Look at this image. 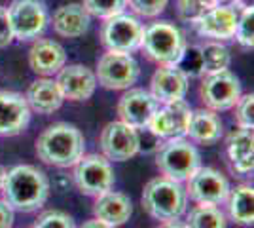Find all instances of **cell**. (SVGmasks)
Wrapping results in <instances>:
<instances>
[{"label": "cell", "mask_w": 254, "mask_h": 228, "mask_svg": "<svg viewBox=\"0 0 254 228\" xmlns=\"http://www.w3.org/2000/svg\"><path fill=\"white\" fill-rule=\"evenodd\" d=\"M142 33H144V25L135 15L118 13L105 19V23L101 25L99 36L106 52L135 54L137 50H140Z\"/></svg>", "instance_id": "7"}, {"label": "cell", "mask_w": 254, "mask_h": 228, "mask_svg": "<svg viewBox=\"0 0 254 228\" xmlns=\"http://www.w3.org/2000/svg\"><path fill=\"white\" fill-rule=\"evenodd\" d=\"M228 165L237 177H251L254 171V135L249 128L233 130L226 139Z\"/></svg>", "instance_id": "19"}, {"label": "cell", "mask_w": 254, "mask_h": 228, "mask_svg": "<svg viewBox=\"0 0 254 228\" xmlns=\"http://www.w3.org/2000/svg\"><path fill=\"white\" fill-rule=\"evenodd\" d=\"M212 6H216L214 0H177V13L182 21L191 25Z\"/></svg>", "instance_id": "30"}, {"label": "cell", "mask_w": 254, "mask_h": 228, "mask_svg": "<svg viewBox=\"0 0 254 228\" xmlns=\"http://www.w3.org/2000/svg\"><path fill=\"white\" fill-rule=\"evenodd\" d=\"M237 17H239V10L235 8V4H216L211 10L205 11L197 21L191 23V27L199 36L216 40V42H226V40H233L235 36Z\"/></svg>", "instance_id": "14"}, {"label": "cell", "mask_w": 254, "mask_h": 228, "mask_svg": "<svg viewBox=\"0 0 254 228\" xmlns=\"http://www.w3.org/2000/svg\"><path fill=\"white\" fill-rule=\"evenodd\" d=\"M72 167L76 186L85 196L97 198L99 194L110 190L116 183L112 163L101 154H84Z\"/></svg>", "instance_id": "9"}, {"label": "cell", "mask_w": 254, "mask_h": 228, "mask_svg": "<svg viewBox=\"0 0 254 228\" xmlns=\"http://www.w3.org/2000/svg\"><path fill=\"white\" fill-rule=\"evenodd\" d=\"M186 46V38L175 23L154 21L144 27L140 50L159 65H177Z\"/></svg>", "instance_id": "5"}, {"label": "cell", "mask_w": 254, "mask_h": 228, "mask_svg": "<svg viewBox=\"0 0 254 228\" xmlns=\"http://www.w3.org/2000/svg\"><path fill=\"white\" fill-rule=\"evenodd\" d=\"M140 204L152 219L159 223L179 221L188 209L186 188L179 181L159 175L144 185Z\"/></svg>", "instance_id": "3"}, {"label": "cell", "mask_w": 254, "mask_h": 228, "mask_svg": "<svg viewBox=\"0 0 254 228\" xmlns=\"http://www.w3.org/2000/svg\"><path fill=\"white\" fill-rule=\"evenodd\" d=\"M228 215L239 227H253L254 223V188L251 185H237L228 194Z\"/></svg>", "instance_id": "25"}, {"label": "cell", "mask_w": 254, "mask_h": 228, "mask_svg": "<svg viewBox=\"0 0 254 228\" xmlns=\"http://www.w3.org/2000/svg\"><path fill=\"white\" fill-rule=\"evenodd\" d=\"M6 171H8V169H6L4 165H0V188H2V185H4V177H6Z\"/></svg>", "instance_id": "39"}, {"label": "cell", "mask_w": 254, "mask_h": 228, "mask_svg": "<svg viewBox=\"0 0 254 228\" xmlns=\"http://www.w3.org/2000/svg\"><path fill=\"white\" fill-rule=\"evenodd\" d=\"M156 165L167 179L186 183L201 167V154L186 137H173L161 143L156 152Z\"/></svg>", "instance_id": "4"}, {"label": "cell", "mask_w": 254, "mask_h": 228, "mask_svg": "<svg viewBox=\"0 0 254 228\" xmlns=\"http://www.w3.org/2000/svg\"><path fill=\"white\" fill-rule=\"evenodd\" d=\"M199 97L203 105L214 112L230 110L237 103V99L241 97V82L230 69L203 75Z\"/></svg>", "instance_id": "10"}, {"label": "cell", "mask_w": 254, "mask_h": 228, "mask_svg": "<svg viewBox=\"0 0 254 228\" xmlns=\"http://www.w3.org/2000/svg\"><path fill=\"white\" fill-rule=\"evenodd\" d=\"M31 109L25 95L17 91H0V137H13L27 130Z\"/></svg>", "instance_id": "18"}, {"label": "cell", "mask_w": 254, "mask_h": 228, "mask_svg": "<svg viewBox=\"0 0 254 228\" xmlns=\"http://www.w3.org/2000/svg\"><path fill=\"white\" fill-rule=\"evenodd\" d=\"M188 86L190 78L177 65H159L150 80V93L158 101V105H165L186 97Z\"/></svg>", "instance_id": "17"}, {"label": "cell", "mask_w": 254, "mask_h": 228, "mask_svg": "<svg viewBox=\"0 0 254 228\" xmlns=\"http://www.w3.org/2000/svg\"><path fill=\"white\" fill-rule=\"evenodd\" d=\"M78 228H116V227H110V225H106V223H103V221L91 219V221H85L84 225Z\"/></svg>", "instance_id": "37"}, {"label": "cell", "mask_w": 254, "mask_h": 228, "mask_svg": "<svg viewBox=\"0 0 254 228\" xmlns=\"http://www.w3.org/2000/svg\"><path fill=\"white\" fill-rule=\"evenodd\" d=\"M0 192H2V200L13 211L32 213V211H38L48 202L50 181L46 173L36 165L23 163L6 171Z\"/></svg>", "instance_id": "1"}, {"label": "cell", "mask_w": 254, "mask_h": 228, "mask_svg": "<svg viewBox=\"0 0 254 228\" xmlns=\"http://www.w3.org/2000/svg\"><path fill=\"white\" fill-rule=\"evenodd\" d=\"M158 228H188L186 227V223H180L179 221H169V223H161Z\"/></svg>", "instance_id": "38"}, {"label": "cell", "mask_w": 254, "mask_h": 228, "mask_svg": "<svg viewBox=\"0 0 254 228\" xmlns=\"http://www.w3.org/2000/svg\"><path fill=\"white\" fill-rule=\"evenodd\" d=\"M158 101L152 93L142 87H129L118 101V114L120 120L129 124L135 130H146L150 118L158 109Z\"/></svg>", "instance_id": "15"}, {"label": "cell", "mask_w": 254, "mask_h": 228, "mask_svg": "<svg viewBox=\"0 0 254 228\" xmlns=\"http://www.w3.org/2000/svg\"><path fill=\"white\" fill-rule=\"evenodd\" d=\"M89 15H95L99 19H108L112 15L124 13L127 8V0H82Z\"/></svg>", "instance_id": "29"}, {"label": "cell", "mask_w": 254, "mask_h": 228, "mask_svg": "<svg viewBox=\"0 0 254 228\" xmlns=\"http://www.w3.org/2000/svg\"><path fill=\"white\" fill-rule=\"evenodd\" d=\"M32 228H76L74 219L63 211H46L36 219Z\"/></svg>", "instance_id": "33"}, {"label": "cell", "mask_w": 254, "mask_h": 228, "mask_svg": "<svg viewBox=\"0 0 254 228\" xmlns=\"http://www.w3.org/2000/svg\"><path fill=\"white\" fill-rule=\"evenodd\" d=\"M93 215L97 221H103L110 227H124L133 215V204L127 194L110 188L95 198Z\"/></svg>", "instance_id": "21"}, {"label": "cell", "mask_w": 254, "mask_h": 228, "mask_svg": "<svg viewBox=\"0 0 254 228\" xmlns=\"http://www.w3.org/2000/svg\"><path fill=\"white\" fill-rule=\"evenodd\" d=\"M233 40H237L245 50H253V46H254V8L253 6H241Z\"/></svg>", "instance_id": "28"}, {"label": "cell", "mask_w": 254, "mask_h": 228, "mask_svg": "<svg viewBox=\"0 0 254 228\" xmlns=\"http://www.w3.org/2000/svg\"><path fill=\"white\" fill-rule=\"evenodd\" d=\"M66 65V52L59 42L36 38L29 50V67L38 76L52 78Z\"/></svg>", "instance_id": "20"}, {"label": "cell", "mask_w": 254, "mask_h": 228, "mask_svg": "<svg viewBox=\"0 0 254 228\" xmlns=\"http://www.w3.org/2000/svg\"><path fill=\"white\" fill-rule=\"evenodd\" d=\"M36 156L53 167H72L85 152L82 131L72 124L59 122L48 126L36 139Z\"/></svg>", "instance_id": "2"}, {"label": "cell", "mask_w": 254, "mask_h": 228, "mask_svg": "<svg viewBox=\"0 0 254 228\" xmlns=\"http://www.w3.org/2000/svg\"><path fill=\"white\" fill-rule=\"evenodd\" d=\"M216 4H222V2H233V0H214Z\"/></svg>", "instance_id": "40"}, {"label": "cell", "mask_w": 254, "mask_h": 228, "mask_svg": "<svg viewBox=\"0 0 254 228\" xmlns=\"http://www.w3.org/2000/svg\"><path fill=\"white\" fill-rule=\"evenodd\" d=\"M6 11L13 38L21 42L40 38L50 23V11L44 0H11Z\"/></svg>", "instance_id": "6"}, {"label": "cell", "mask_w": 254, "mask_h": 228, "mask_svg": "<svg viewBox=\"0 0 254 228\" xmlns=\"http://www.w3.org/2000/svg\"><path fill=\"white\" fill-rule=\"evenodd\" d=\"M222 135L224 124L218 116V112L207 109V107L191 110L190 122H188V128H186V137L191 143L211 147V145H216L220 141Z\"/></svg>", "instance_id": "22"}, {"label": "cell", "mask_w": 254, "mask_h": 228, "mask_svg": "<svg viewBox=\"0 0 254 228\" xmlns=\"http://www.w3.org/2000/svg\"><path fill=\"white\" fill-rule=\"evenodd\" d=\"M13 33H11V25L8 19V11L4 6H0V50L2 48H8L13 42Z\"/></svg>", "instance_id": "35"}, {"label": "cell", "mask_w": 254, "mask_h": 228, "mask_svg": "<svg viewBox=\"0 0 254 228\" xmlns=\"http://www.w3.org/2000/svg\"><path fill=\"white\" fill-rule=\"evenodd\" d=\"M101 151L108 162H126L135 158L140 151V137L138 130L131 128L129 124L116 120L108 122L99 137Z\"/></svg>", "instance_id": "11"}, {"label": "cell", "mask_w": 254, "mask_h": 228, "mask_svg": "<svg viewBox=\"0 0 254 228\" xmlns=\"http://www.w3.org/2000/svg\"><path fill=\"white\" fill-rule=\"evenodd\" d=\"M97 84L105 89L120 91L129 89L137 84L140 76V65L131 54H118V52H106L97 59L95 67Z\"/></svg>", "instance_id": "8"}, {"label": "cell", "mask_w": 254, "mask_h": 228, "mask_svg": "<svg viewBox=\"0 0 254 228\" xmlns=\"http://www.w3.org/2000/svg\"><path fill=\"white\" fill-rule=\"evenodd\" d=\"M233 120L237 122V128H254V95L241 93L237 103L233 105Z\"/></svg>", "instance_id": "32"}, {"label": "cell", "mask_w": 254, "mask_h": 228, "mask_svg": "<svg viewBox=\"0 0 254 228\" xmlns=\"http://www.w3.org/2000/svg\"><path fill=\"white\" fill-rule=\"evenodd\" d=\"M177 67L188 78H199V76H203V61L199 46H186Z\"/></svg>", "instance_id": "31"}, {"label": "cell", "mask_w": 254, "mask_h": 228, "mask_svg": "<svg viewBox=\"0 0 254 228\" xmlns=\"http://www.w3.org/2000/svg\"><path fill=\"white\" fill-rule=\"evenodd\" d=\"M199 50H201L203 75L220 73V71L230 69V63H232V54H230V50H228L222 42L209 40V42H205L203 46H199Z\"/></svg>", "instance_id": "27"}, {"label": "cell", "mask_w": 254, "mask_h": 228, "mask_svg": "<svg viewBox=\"0 0 254 228\" xmlns=\"http://www.w3.org/2000/svg\"><path fill=\"white\" fill-rule=\"evenodd\" d=\"M25 99L31 112L42 114V116H50L55 110H59L64 101L59 84L53 78H46V76L32 82L27 89Z\"/></svg>", "instance_id": "24"}, {"label": "cell", "mask_w": 254, "mask_h": 228, "mask_svg": "<svg viewBox=\"0 0 254 228\" xmlns=\"http://www.w3.org/2000/svg\"><path fill=\"white\" fill-rule=\"evenodd\" d=\"M15 221V211L0 198V228H11Z\"/></svg>", "instance_id": "36"}, {"label": "cell", "mask_w": 254, "mask_h": 228, "mask_svg": "<svg viewBox=\"0 0 254 228\" xmlns=\"http://www.w3.org/2000/svg\"><path fill=\"white\" fill-rule=\"evenodd\" d=\"M52 25L53 31L63 38H80L89 31L91 15L82 4L70 2V4L59 6L53 11Z\"/></svg>", "instance_id": "23"}, {"label": "cell", "mask_w": 254, "mask_h": 228, "mask_svg": "<svg viewBox=\"0 0 254 228\" xmlns=\"http://www.w3.org/2000/svg\"><path fill=\"white\" fill-rule=\"evenodd\" d=\"M127 4L140 17H158L165 11L169 0H127Z\"/></svg>", "instance_id": "34"}, {"label": "cell", "mask_w": 254, "mask_h": 228, "mask_svg": "<svg viewBox=\"0 0 254 228\" xmlns=\"http://www.w3.org/2000/svg\"><path fill=\"white\" fill-rule=\"evenodd\" d=\"M186 194L195 204L205 206H220L226 204L230 194V183L218 169L214 167H199L186 181Z\"/></svg>", "instance_id": "12"}, {"label": "cell", "mask_w": 254, "mask_h": 228, "mask_svg": "<svg viewBox=\"0 0 254 228\" xmlns=\"http://www.w3.org/2000/svg\"><path fill=\"white\" fill-rule=\"evenodd\" d=\"M191 107L184 101L165 103L156 109L154 116L150 118L146 130L158 139H173V137H186V128L191 116Z\"/></svg>", "instance_id": "13"}, {"label": "cell", "mask_w": 254, "mask_h": 228, "mask_svg": "<svg viewBox=\"0 0 254 228\" xmlns=\"http://www.w3.org/2000/svg\"><path fill=\"white\" fill-rule=\"evenodd\" d=\"M186 227L188 228H228V217L218 206H197L190 209L186 215Z\"/></svg>", "instance_id": "26"}, {"label": "cell", "mask_w": 254, "mask_h": 228, "mask_svg": "<svg viewBox=\"0 0 254 228\" xmlns=\"http://www.w3.org/2000/svg\"><path fill=\"white\" fill-rule=\"evenodd\" d=\"M55 82L59 84V89L64 99L72 103H82L93 97L97 89V76L95 73L85 65L74 63V65H64L59 73Z\"/></svg>", "instance_id": "16"}]
</instances>
